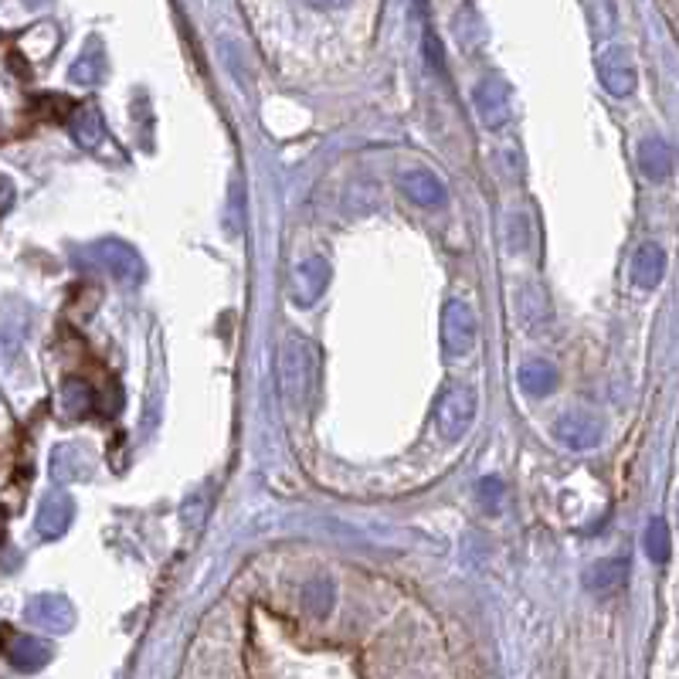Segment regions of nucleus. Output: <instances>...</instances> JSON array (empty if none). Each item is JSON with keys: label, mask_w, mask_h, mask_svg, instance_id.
<instances>
[{"label": "nucleus", "mask_w": 679, "mask_h": 679, "mask_svg": "<svg viewBox=\"0 0 679 679\" xmlns=\"http://www.w3.org/2000/svg\"><path fill=\"white\" fill-rule=\"evenodd\" d=\"M676 517H679V496H676Z\"/></svg>", "instance_id": "obj_29"}, {"label": "nucleus", "mask_w": 679, "mask_h": 679, "mask_svg": "<svg viewBox=\"0 0 679 679\" xmlns=\"http://www.w3.org/2000/svg\"><path fill=\"white\" fill-rule=\"evenodd\" d=\"M92 472H96V462L82 445L65 442L51 452V479L55 483H85V479H92Z\"/></svg>", "instance_id": "obj_10"}, {"label": "nucleus", "mask_w": 679, "mask_h": 679, "mask_svg": "<svg viewBox=\"0 0 679 679\" xmlns=\"http://www.w3.org/2000/svg\"><path fill=\"white\" fill-rule=\"evenodd\" d=\"M92 401H96V394H92L89 381H82V377H68L62 384V408L68 418H85L92 411Z\"/></svg>", "instance_id": "obj_20"}, {"label": "nucleus", "mask_w": 679, "mask_h": 679, "mask_svg": "<svg viewBox=\"0 0 679 679\" xmlns=\"http://www.w3.org/2000/svg\"><path fill=\"white\" fill-rule=\"evenodd\" d=\"M425 58H432V68L435 72H445V65H442V48H438V38L432 31L425 34Z\"/></svg>", "instance_id": "obj_24"}, {"label": "nucleus", "mask_w": 679, "mask_h": 679, "mask_svg": "<svg viewBox=\"0 0 679 679\" xmlns=\"http://www.w3.org/2000/svg\"><path fill=\"white\" fill-rule=\"evenodd\" d=\"M476 421V391L469 384H449L435 398V428L445 442H459Z\"/></svg>", "instance_id": "obj_2"}, {"label": "nucleus", "mask_w": 679, "mask_h": 679, "mask_svg": "<svg viewBox=\"0 0 679 679\" xmlns=\"http://www.w3.org/2000/svg\"><path fill=\"white\" fill-rule=\"evenodd\" d=\"M11 197H14V187L7 184L4 177H0V208H4V204H11Z\"/></svg>", "instance_id": "obj_26"}, {"label": "nucleus", "mask_w": 679, "mask_h": 679, "mask_svg": "<svg viewBox=\"0 0 679 679\" xmlns=\"http://www.w3.org/2000/svg\"><path fill=\"white\" fill-rule=\"evenodd\" d=\"M517 381H520V391L530 394V398H547V394H554V388L561 384V374H557V367L550 364V360L530 357L520 364Z\"/></svg>", "instance_id": "obj_14"}, {"label": "nucleus", "mask_w": 679, "mask_h": 679, "mask_svg": "<svg viewBox=\"0 0 679 679\" xmlns=\"http://www.w3.org/2000/svg\"><path fill=\"white\" fill-rule=\"evenodd\" d=\"M639 167L649 180H666L676 167L673 146H669L663 136H646V140L639 143Z\"/></svg>", "instance_id": "obj_17"}, {"label": "nucleus", "mask_w": 679, "mask_h": 679, "mask_svg": "<svg viewBox=\"0 0 679 679\" xmlns=\"http://www.w3.org/2000/svg\"><path fill=\"white\" fill-rule=\"evenodd\" d=\"M72 517H75L72 496L62 493V489H51V493L41 496L38 517H34V530H38L45 540H58V537H65L68 527H72Z\"/></svg>", "instance_id": "obj_8"}, {"label": "nucleus", "mask_w": 679, "mask_h": 679, "mask_svg": "<svg viewBox=\"0 0 679 679\" xmlns=\"http://www.w3.org/2000/svg\"><path fill=\"white\" fill-rule=\"evenodd\" d=\"M201 503H204V493H197V496H191V500H187V506H184V520H201Z\"/></svg>", "instance_id": "obj_25"}, {"label": "nucleus", "mask_w": 679, "mask_h": 679, "mask_svg": "<svg viewBox=\"0 0 679 679\" xmlns=\"http://www.w3.org/2000/svg\"><path fill=\"white\" fill-rule=\"evenodd\" d=\"M275 381H279L282 401L292 411H306L316 398V384H320V357H316L313 343L303 337H286L275 354Z\"/></svg>", "instance_id": "obj_1"}, {"label": "nucleus", "mask_w": 679, "mask_h": 679, "mask_svg": "<svg viewBox=\"0 0 679 679\" xmlns=\"http://www.w3.org/2000/svg\"><path fill=\"white\" fill-rule=\"evenodd\" d=\"M472 106L483 123V130H503L510 123V85L503 75H486L483 82L472 89Z\"/></svg>", "instance_id": "obj_3"}, {"label": "nucleus", "mask_w": 679, "mask_h": 679, "mask_svg": "<svg viewBox=\"0 0 679 679\" xmlns=\"http://www.w3.org/2000/svg\"><path fill=\"white\" fill-rule=\"evenodd\" d=\"M102 75H106V58H102V48L92 41L89 48L82 51V58L72 65V82L79 85H96Z\"/></svg>", "instance_id": "obj_22"}, {"label": "nucleus", "mask_w": 679, "mask_h": 679, "mask_svg": "<svg viewBox=\"0 0 679 679\" xmlns=\"http://www.w3.org/2000/svg\"><path fill=\"white\" fill-rule=\"evenodd\" d=\"M479 500L486 503L489 513H500V500H503V483L496 476L479 479Z\"/></svg>", "instance_id": "obj_23"}, {"label": "nucleus", "mask_w": 679, "mask_h": 679, "mask_svg": "<svg viewBox=\"0 0 679 679\" xmlns=\"http://www.w3.org/2000/svg\"><path fill=\"white\" fill-rule=\"evenodd\" d=\"M401 191L408 194V201H415L418 208H428V211L445 208V201H449L445 184L435 174H428V170H408V174L401 177Z\"/></svg>", "instance_id": "obj_13"}, {"label": "nucleus", "mask_w": 679, "mask_h": 679, "mask_svg": "<svg viewBox=\"0 0 679 679\" xmlns=\"http://www.w3.org/2000/svg\"><path fill=\"white\" fill-rule=\"evenodd\" d=\"M554 435L567 449H578V452L595 449L601 442V421L595 415H588V411H567V415L557 418Z\"/></svg>", "instance_id": "obj_9"}, {"label": "nucleus", "mask_w": 679, "mask_h": 679, "mask_svg": "<svg viewBox=\"0 0 679 679\" xmlns=\"http://www.w3.org/2000/svg\"><path fill=\"white\" fill-rule=\"evenodd\" d=\"M309 7H320V11H330V7H340L347 4V0H306Z\"/></svg>", "instance_id": "obj_27"}, {"label": "nucleus", "mask_w": 679, "mask_h": 679, "mask_svg": "<svg viewBox=\"0 0 679 679\" xmlns=\"http://www.w3.org/2000/svg\"><path fill=\"white\" fill-rule=\"evenodd\" d=\"M625 584H629V561L625 557H608V561H598L584 571V588L595 598H612Z\"/></svg>", "instance_id": "obj_11"}, {"label": "nucleus", "mask_w": 679, "mask_h": 679, "mask_svg": "<svg viewBox=\"0 0 679 679\" xmlns=\"http://www.w3.org/2000/svg\"><path fill=\"white\" fill-rule=\"evenodd\" d=\"M7 659H11V666L21 669V673H38L41 666H48L51 646H48V642H41V639H34V635H21V639L11 642Z\"/></svg>", "instance_id": "obj_18"}, {"label": "nucleus", "mask_w": 679, "mask_h": 679, "mask_svg": "<svg viewBox=\"0 0 679 679\" xmlns=\"http://www.w3.org/2000/svg\"><path fill=\"white\" fill-rule=\"evenodd\" d=\"M442 343L452 357H466L476 347V313L462 299H449L442 306Z\"/></svg>", "instance_id": "obj_4"}, {"label": "nucleus", "mask_w": 679, "mask_h": 679, "mask_svg": "<svg viewBox=\"0 0 679 679\" xmlns=\"http://www.w3.org/2000/svg\"><path fill=\"white\" fill-rule=\"evenodd\" d=\"M24 4H28V7H45L48 0H24Z\"/></svg>", "instance_id": "obj_28"}, {"label": "nucleus", "mask_w": 679, "mask_h": 679, "mask_svg": "<svg viewBox=\"0 0 679 679\" xmlns=\"http://www.w3.org/2000/svg\"><path fill=\"white\" fill-rule=\"evenodd\" d=\"M68 133H72V140L82 146V150H96V146L106 140V119H102L96 102H85L72 113L68 119Z\"/></svg>", "instance_id": "obj_15"}, {"label": "nucleus", "mask_w": 679, "mask_h": 679, "mask_svg": "<svg viewBox=\"0 0 679 679\" xmlns=\"http://www.w3.org/2000/svg\"><path fill=\"white\" fill-rule=\"evenodd\" d=\"M642 547H646V557L652 564H666L669 554H673V540H669V527L666 520H649L646 537H642Z\"/></svg>", "instance_id": "obj_21"}, {"label": "nucleus", "mask_w": 679, "mask_h": 679, "mask_svg": "<svg viewBox=\"0 0 679 679\" xmlns=\"http://www.w3.org/2000/svg\"><path fill=\"white\" fill-rule=\"evenodd\" d=\"M28 622L48 632H68L75 622V612L62 595H38L28 601Z\"/></svg>", "instance_id": "obj_12"}, {"label": "nucleus", "mask_w": 679, "mask_h": 679, "mask_svg": "<svg viewBox=\"0 0 679 679\" xmlns=\"http://www.w3.org/2000/svg\"><path fill=\"white\" fill-rule=\"evenodd\" d=\"M89 255L96 259L102 269H106L113 279L119 282H130V286H136V282H143V259L133 252L126 242H119V238H99L96 245L89 248Z\"/></svg>", "instance_id": "obj_5"}, {"label": "nucleus", "mask_w": 679, "mask_h": 679, "mask_svg": "<svg viewBox=\"0 0 679 679\" xmlns=\"http://www.w3.org/2000/svg\"><path fill=\"white\" fill-rule=\"evenodd\" d=\"M598 79L608 92H612V96H618V99L632 96L639 75H635V62H632L629 48L612 45V48L601 51L598 55Z\"/></svg>", "instance_id": "obj_7"}, {"label": "nucleus", "mask_w": 679, "mask_h": 679, "mask_svg": "<svg viewBox=\"0 0 679 679\" xmlns=\"http://www.w3.org/2000/svg\"><path fill=\"white\" fill-rule=\"evenodd\" d=\"M330 279H333L330 262L320 259V255H313V259L299 262L296 272H292V279H289V299L296 306L320 303V296L326 292V286H330Z\"/></svg>", "instance_id": "obj_6"}, {"label": "nucleus", "mask_w": 679, "mask_h": 679, "mask_svg": "<svg viewBox=\"0 0 679 679\" xmlns=\"http://www.w3.org/2000/svg\"><path fill=\"white\" fill-rule=\"evenodd\" d=\"M333 601H337V588H333L330 578H316L303 588V608L306 615L313 618H326L333 612Z\"/></svg>", "instance_id": "obj_19"}, {"label": "nucleus", "mask_w": 679, "mask_h": 679, "mask_svg": "<svg viewBox=\"0 0 679 679\" xmlns=\"http://www.w3.org/2000/svg\"><path fill=\"white\" fill-rule=\"evenodd\" d=\"M666 275V252L656 242H646L632 255V282L639 289H656Z\"/></svg>", "instance_id": "obj_16"}]
</instances>
